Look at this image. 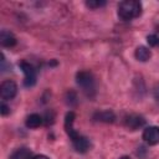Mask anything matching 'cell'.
<instances>
[{
    "mask_svg": "<svg viewBox=\"0 0 159 159\" xmlns=\"http://www.w3.org/2000/svg\"><path fill=\"white\" fill-rule=\"evenodd\" d=\"M134 56L140 62H147L152 57V51L145 46H138L134 51Z\"/></svg>",
    "mask_w": 159,
    "mask_h": 159,
    "instance_id": "cell-12",
    "label": "cell"
},
{
    "mask_svg": "<svg viewBox=\"0 0 159 159\" xmlns=\"http://www.w3.org/2000/svg\"><path fill=\"white\" fill-rule=\"evenodd\" d=\"M32 159H50V158L45 154H37V155H34Z\"/></svg>",
    "mask_w": 159,
    "mask_h": 159,
    "instance_id": "cell-18",
    "label": "cell"
},
{
    "mask_svg": "<svg viewBox=\"0 0 159 159\" xmlns=\"http://www.w3.org/2000/svg\"><path fill=\"white\" fill-rule=\"evenodd\" d=\"M119 159H130V158H129L128 155H123V157H120Z\"/></svg>",
    "mask_w": 159,
    "mask_h": 159,
    "instance_id": "cell-20",
    "label": "cell"
},
{
    "mask_svg": "<svg viewBox=\"0 0 159 159\" xmlns=\"http://www.w3.org/2000/svg\"><path fill=\"white\" fill-rule=\"evenodd\" d=\"M0 113H1L2 117L10 114V107H9L5 102H1V104H0Z\"/></svg>",
    "mask_w": 159,
    "mask_h": 159,
    "instance_id": "cell-16",
    "label": "cell"
},
{
    "mask_svg": "<svg viewBox=\"0 0 159 159\" xmlns=\"http://www.w3.org/2000/svg\"><path fill=\"white\" fill-rule=\"evenodd\" d=\"M147 41H148L149 46H152V47H155V46L159 45V37H158L157 35H154V34L148 35V36H147Z\"/></svg>",
    "mask_w": 159,
    "mask_h": 159,
    "instance_id": "cell-15",
    "label": "cell"
},
{
    "mask_svg": "<svg viewBox=\"0 0 159 159\" xmlns=\"http://www.w3.org/2000/svg\"><path fill=\"white\" fill-rule=\"evenodd\" d=\"M93 119L102 123H113L116 120V114L113 111H109V109L97 111L93 113Z\"/></svg>",
    "mask_w": 159,
    "mask_h": 159,
    "instance_id": "cell-8",
    "label": "cell"
},
{
    "mask_svg": "<svg viewBox=\"0 0 159 159\" xmlns=\"http://www.w3.org/2000/svg\"><path fill=\"white\" fill-rule=\"evenodd\" d=\"M17 40L16 36L10 32L9 30H1L0 32V45L2 47H14L16 45Z\"/></svg>",
    "mask_w": 159,
    "mask_h": 159,
    "instance_id": "cell-9",
    "label": "cell"
},
{
    "mask_svg": "<svg viewBox=\"0 0 159 159\" xmlns=\"http://www.w3.org/2000/svg\"><path fill=\"white\" fill-rule=\"evenodd\" d=\"M65 99H66V103H67L70 107L76 106V104H77V94H76V92H75V91H68V92L66 93Z\"/></svg>",
    "mask_w": 159,
    "mask_h": 159,
    "instance_id": "cell-13",
    "label": "cell"
},
{
    "mask_svg": "<svg viewBox=\"0 0 159 159\" xmlns=\"http://www.w3.org/2000/svg\"><path fill=\"white\" fill-rule=\"evenodd\" d=\"M143 140L148 145H157L159 144V127L157 125H149L143 130L142 134Z\"/></svg>",
    "mask_w": 159,
    "mask_h": 159,
    "instance_id": "cell-6",
    "label": "cell"
},
{
    "mask_svg": "<svg viewBox=\"0 0 159 159\" xmlns=\"http://www.w3.org/2000/svg\"><path fill=\"white\" fill-rule=\"evenodd\" d=\"M53 119H55V114H53V112H52V111L46 112L43 122H45L46 124H52V123H53Z\"/></svg>",
    "mask_w": 159,
    "mask_h": 159,
    "instance_id": "cell-17",
    "label": "cell"
},
{
    "mask_svg": "<svg viewBox=\"0 0 159 159\" xmlns=\"http://www.w3.org/2000/svg\"><path fill=\"white\" fill-rule=\"evenodd\" d=\"M21 71L24 72V86L25 87H32L36 84V80H37V73H36V68L34 67V65H31L27 61H21L19 63Z\"/></svg>",
    "mask_w": 159,
    "mask_h": 159,
    "instance_id": "cell-4",
    "label": "cell"
},
{
    "mask_svg": "<svg viewBox=\"0 0 159 159\" xmlns=\"http://www.w3.org/2000/svg\"><path fill=\"white\" fill-rule=\"evenodd\" d=\"M124 125L130 130L140 129L145 125V118L140 114H128L124 117Z\"/></svg>",
    "mask_w": 159,
    "mask_h": 159,
    "instance_id": "cell-7",
    "label": "cell"
},
{
    "mask_svg": "<svg viewBox=\"0 0 159 159\" xmlns=\"http://www.w3.org/2000/svg\"><path fill=\"white\" fill-rule=\"evenodd\" d=\"M84 4L89 9H99V7L104 6L107 2L104 0H89V1H86Z\"/></svg>",
    "mask_w": 159,
    "mask_h": 159,
    "instance_id": "cell-14",
    "label": "cell"
},
{
    "mask_svg": "<svg viewBox=\"0 0 159 159\" xmlns=\"http://www.w3.org/2000/svg\"><path fill=\"white\" fill-rule=\"evenodd\" d=\"M17 94V84L12 80H5L0 84V96L4 101H10Z\"/></svg>",
    "mask_w": 159,
    "mask_h": 159,
    "instance_id": "cell-5",
    "label": "cell"
},
{
    "mask_svg": "<svg viewBox=\"0 0 159 159\" xmlns=\"http://www.w3.org/2000/svg\"><path fill=\"white\" fill-rule=\"evenodd\" d=\"M154 96H155V98L159 101V86L155 88V91H154Z\"/></svg>",
    "mask_w": 159,
    "mask_h": 159,
    "instance_id": "cell-19",
    "label": "cell"
},
{
    "mask_svg": "<svg viewBox=\"0 0 159 159\" xmlns=\"http://www.w3.org/2000/svg\"><path fill=\"white\" fill-rule=\"evenodd\" d=\"M117 14L119 19L124 21H130L142 15V4L138 0H124L119 2Z\"/></svg>",
    "mask_w": 159,
    "mask_h": 159,
    "instance_id": "cell-2",
    "label": "cell"
},
{
    "mask_svg": "<svg viewBox=\"0 0 159 159\" xmlns=\"http://www.w3.org/2000/svg\"><path fill=\"white\" fill-rule=\"evenodd\" d=\"M32 157L34 155L27 147H20L11 153L9 159H32Z\"/></svg>",
    "mask_w": 159,
    "mask_h": 159,
    "instance_id": "cell-11",
    "label": "cell"
},
{
    "mask_svg": "<svg viewBox=\"0 0 159 159\" xmlns=\"http://www.w3.org/2000/svg\"><path fill=\"white\" fill-rule=\"evenodd\" d=\"M76 83L77 86L82 89L86 97L93 98L97 93V87H96V80L92 72L89 71H78L76 73Z\"/></svg>",
    "mask_w": 159,
    "mask_h": 159,
    "instance_id": "cell-3",
    "label": "cell"
},
{
    "mask_svg": "<svg viewBox=\"0 0 159 159\" xmlns=\"http://www.w3.org/2000/svg\"><path fill=\"white\" fill-rule=\"evenodd\" d=\"M75 119H76L75 112L70 111V112L66 113V116H65V130H66L68 138L71 139L75 150H76L77 153L83 154V153L88 152V149H89V140H88L87 137L80 134V133L73 128Z\"/></svg>",
    "mask_w": 159,
    "mask_h": 159,
    "instance_id": "cell-1",
    "label": "cell"
},
{
    "mask_svg": "<svg viewBox=\"0 0 159 159\" xmlns=\"http://www.w3.org/2000/svg\"><path fill=\"white\" fill-rule=\"evenodd\" d=\"M43 123V117L40 116L39 113H31L26 117L25 119V125L30 129H36Z\"/></svg>",
    "mask_w": 159,
    "mask_h": 159,
    "instance_id": "cell-10",
    "label": "cell"
}]
</instances>
